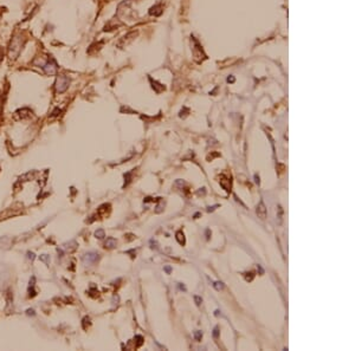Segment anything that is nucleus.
Returning a JSON list of instances; mask_svg holds the SVG:
<instances>
[{
  "instance_id": "f257e3e1",
  "label": "nucleus",
  "mask_w": 355,
  "mask_h": 351,
  "mask_svg": "<svg viewBox=\"0 0 355 351\" xmlns=\"http://www.w3.org/2000/svg\"><path fill=\"white\" fill-rule=\"evenodd\" d=\"M23 46H24V43L21 41V37H19V36L13 37L10 43V46H9V57L13 60L18 58Z\"/></svg>"
},
{
  "instance_id": "f03ea898",
  "label": "nucleus",
  "mask_w": 355,
  "mask_h": 351,
  "mask_svg": "<svg viewBox=\"0 0 355 351\" xmlns=\"http://www.w3.org/2000/svg\"><path fill=\"white\" fill-rule=\"evenodd\" d=\"M70 79L68 76L65 75H60L57 77V80L55 83V88H56V92L57 94H63L64 91H66V89L69 88Z\"/></svg>"
},
{
  "instance_id": "7ed1b4c3",
  "label": "nucleus",
  "mask_w": 355,
  "mask_h": 351,
  "mask_svg": "<svg viewBox=\"0 0 355 351\" xmlns=\"http://www.w3.org/2000/svg\"><path fill=\"white\" fill-rule=\"evenodd\" d=\"M41 69L44 70V72L46 73V75H56L57 73V70H58V66H57V63L53 60V59H49V60H46L44 64H43V66H41Z\"/></svg>"
},
{
  "instance_id": "20e7f679",
  "label": "nucleus",
  "mask_w": 355,
  "mask_h": 351,
  "mask_svg": "<svg viewBox=\"0 0 355 351\" xmlns=\"http://www.w3.org/2000/svg\"><path fill=\"white\" fill-rule=\"evenodd\" d=\"M97 259H99V254L90 252V253H87L83 257V263H84V265H91V264L95 263Z\"/></svg>"
},
{
  "instance_id": "39448f33",
  "label": "nucleus",
  "mask_w": 355,
  "mask_h": 351,
  "mask_svg": "<svg viewBox=\"0 0 355 351\" xmlns=\"http://www.w3.org/2000/svg\"><path fill=\"white\" fill-rule=\"evenodd\" d=\"M257 215H258V218H260L262 220H264L266 218V207L265 205H264V202H263V200H260L259 201V204H258V206H257Z\"/></svg>"
},
{
  "instance_id": "423d86ee",
  "label": "nucleus",
  "mask_w": 355,
  "mask_h": 351,
  "mask_svg": "<svg viewBox=\"0 0 355 351\" xmlns=\"http://www.w3.org/2000/svg\"><path fill=\"white\" fill-rule=\"evenodd\" d=\"M135 36H136V32H130V33H128L127 36H124L123 38L118 41L117 45L120 46V48H122V46L127 45V44H128V41H131L133 39L135 38Z\"/></svg>"
},
{
  "instance_id": "0eeeda50",
  "label": "nucleus",
  "mask_w": 355,
  "mask_h": 351,
  "mask_svg": "<svg viewBox=\"0 0 355 351\" xmlns=\"http://www.w3.org/2000/svg\"><path fill=\"white\" fill-rule=\"evenodd\" d=\"M162 13V10H161V5H155V6H153L150 10H149V14L150 16H160Z\"/></svg>"
},
{
  "instance_id": "6e6552de",
  "label": "nucleus",
  "mask_w": 355,
  "mask_h": 351,
  "mask_svg": "<svg viewBox=\"0 0 355 351\" xmlns=\"http://www.w3.org/2000/svg\"><path fill=\"white\" fill-rule=\"evenodd\" d=\"M116 244L117 243H116V240L114 238H108L106 244H104V247L106 248H114V247H116Z\"/></svg>"
},
{
  "instance_id": "1a4fd4ad",
  "label": "nucleus",
  "mask_w": 355,
  "mask_h": 351,
  "mask_svg": "<svg viewBox=\"0 0 355 351\" xmlns=\"http://www.w3.org/2000/svg\"><path fill=\"white\" fill-rule=\"evenodd\" d=\"M177 240H178V243H179L180 245H182V246H184V245L186 244L185 234L182 233V231H179V232L177 233Z\"/></svg>"
},
{
  "instance_id": "9d476101",
  "label": "nucleus",
  "mask_w": 355,
  "mask_h": 351,
  "mask_svg": "<svg viewBox=\"0 0 355 351\" xmlns=\"http://www.w3.org/2000/svg\"><path fill=\"white\" fill-rule=\"evenodd\" d=\"M277 219H278V224L282 225V220H283V208L282 206H277Z\"/></svg>"
},
{
  "instance_id": "9b49d317",
  "label": "nucleus",
  "mask_w": 355,
  "mask_h": 351,
  "mask_svg": "<svg viewBox=\"0 0 355 351\" xmlns=\"http://www.w3.org/2000/svg\"><path fill=\"white\" fill-rule=\"evenodd\" d=\"M213 286H214V289H216L217 291H221V290H224V284L221 283V282H214V283H213Z\"/></svg>"
},
{
  "instance_id": "f8f14e48",
  "label": "nucleus",
  "mask_w": 355,
  "mask_h": 351,
  "mask_svg": "<svg viewBox=\"0 0 355 351\" xmlns=\"http://www.w3.org/2000/svg\"><path fill=\"white\" fill-rule=\"evenodd\" d=\"M95 235H96V238H99V239H103V238L106 236V234H104V231H103V229H99V231H96Z\"/></svg>"
},
{
  "instance_id": "ddd939ff",
  "label": "nucleus",
  "mask_w": 355,
  "mask_h": 351,
  "mask_svg": "<svg viewBox=\"0 0 355 351\" xmlns=\"http://www.w3.org/2000/svg\"><path fill=\"white\" fill-rule=\"evenodd\" d=\"M201 337H203V332H201V331H194V338H195V341L200 342V341H201Z\"/></svg>"
},
{
  "instance_id": "4468645a",
  "label": "nucleus",
  "mask_w": 355,
  "mask_h": 351,
  "mask_svg": "<svg viewBox=\"0 0 355 351\" xmlns=\"http://www.w3.org/2000/svg\"><path fill=\"white\" fill-rule=\"evenodd\" d=\"M193 298H194V302H195V304H197V306H200V305H201V303H203L201 297H199V296H194Z\"/></svg>"
},
{
  "instance_id": "2eb2a0df",
  "label": "nucleus",
  "mask_w": 355,
  "mask_h": 351,
  "mask_svg": "<svg viewBox=\"0 0 355 351\" xmlns=\"http://www.w3.org/2000/svg\"><path fill=\"white\" fill-rule=\"evenodd\" d=\"M163 202H162V201H161V202H160V205H158V207H156V211H155V212H156V213H160V212H162V209H163Z\"/></svg>"
},
{
  "instance_id": "dca6fc26",
  "label": "nucleus",
  "mask_w": 355,
  "mask_h": 351,
  "mask_svg": "<svg viewBox=\"0 0 355 351\" xmlns=\"http://www.w3.org/2000/svg\"><path fill=\"white\" fill-rule=\"evenodd\" d=\"M213 337H214V338H218V337H219V328H218V326H216L214 330H213Z\"/></svg>"
},
{
  "instance_id": "f3484780",
  "label": "nucleus",
  "mask_w": 355,
  "mask_h": 351,
  "mask_svg": "<svg viewBox=\"0 0 355 351\" xmlns=\"http://www.w3.org/2000/svg\"><path fill=\"white\" fill-rule=\"evenodd\" d=\"M249 274H250V275H247V273H246V275H245V279H246L247 282H251V280H252V279H253V277H255V275H253V273H249Z\"/></svg>"
},
{
  "instance_id": "a211bd4d",
  "label": "nucleus",
  "mask_w": 355,
  "mask_h": 351,
  "mask_svg": "<svg viewBox=\"0 0 355 351\" xmlns=\"http://www.w3.org/2000/svg\"><path fill=\"white\" fill-rule=\"evenodd\" d=\"M217 207H219V205H216V206H213V207H208V208H207V212H213Z\"/></svg>"
},
{
  "instance_id": "6ab92c4d",
  "label": "nucleus",
  "mask_w": 355,
  "mask_h": 351,
  "mask_svg": "<svg viewBox=\"0 0 355 351\" xmlns=\"http://www.w3.org/2000/svg\"><path fill=\"white\" fill-rule=\"evenodd\" d=\"M165 271H166V272L169 274V273L172 272V267H170V266H166V267H165Z\"/></svg>"
},
{
  "instance_id": "aec40b11",
  "label": "nucleus",
  "mask_w": 355,
  "mask_h": 351,
  "mask_svg": "<svg viewBox=\"0 0 355 351\" xmlns=\"http://www.w3.org/2000/svg\"><path fill=\"white\" fill-rule=\"evenodd\" d=\"M179 287H180V290H182V291H186V287H185L182 284H179Z\"/></svg>"
},
{
  "instance_id": "412c9836",
  "label": "nucleus",
  "mask_w": 355,
  "mask_h": 351,
  "mask_svg": "<svg viewBox=\"0 0 355 351\" xmlns=\"http://www.w3.org/2000/svg\"><path fill=\"white\" fill-rule=\"evenodd\" d=\"M255 179H256V183H259V176H255Z\"/></svg>"
}]
</instances>
